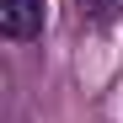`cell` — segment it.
Returning <instances> with one entry per match:
<instances>
[{"instance_id": "cell-2", "label": "cell", "mask_w": 123, "mask_h": 123, "mask_svg": "<svg viewBox=\"0 0 123 123\" xmlns=\"http://www.w3.org/2000/svg\"><path fill=\"white\" fill-rule=\"evenodd\" d=\"M75 6H80V22L86 27H112L123 16V0H75Z\"/></svg>"}, {"instance_id": "cell-1", "label": "cell", "mask_w": 123, "mask_h": 123, "mask_svg": "<svg viewBox=\"0 0 123 123\" xmlns=\"http://www.w3.org/2000/svg\"><path fill=\"white\" fill-rule=\"evenodd\" d=\"M43 27H48L43 0H0V32L11 43H32V37H43Z\"/></svg>"}]
</instances>
